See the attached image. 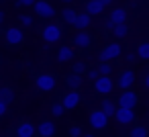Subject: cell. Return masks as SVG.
Segmentation results:
<instances>
[{
  "mask_svg": "<svg viewBox=\"0 0 149 137\" xmlns=\"http://www.w3.org/2000/svg\"><path fill=\"white\" fill-rule=\"evenodd\" d=\"M125 23H127V10L125 8H112L110 15H108V19L104 21V25L108 29H114L118 25H125Z\"/></svg>",
  "mask_w": 149,
  "mask_h": 137,
  "instance_id": "277c9868",
  "label": "cell"
},
{
  "mask_svg": "<svg viewBox=\"0 0 149 137\" xmlns=\"http://www.w3.org/2000/svg\"><path fill=\"white\" fill-rule=\"evenodd\" d=\"M137 55H139V59H149V41H143V43H139V47H137Z\"/></svg>",
  "mask_w": 149,
  "mask_h": 137,
  "instance_id": "7402d4cb",
  "label": "cell"
},
{
  "mask_svg": "<svg viewBox=\"0 0 149 137\" xmlns=\"http://www.w3.org/2000/svg\"><path fill=\"white\" fill-rule=\"evenodd\" d=\"M88 78L96 82V80L100 78V72H98V68H92V70H88Z\"/></svg>",
  "mask_w": 149,
  "mask_h": 137,
  "instance_id": "1f68e13d",
  "label": "cell"
},
{
  "mask_svg": "<svg viewBox=\"0 0 149 137\" xmlns=\"http://www.w3.org/2000/svg\"><path fill=\"white\" fill-rule=\"evenodd\" d=\"M137 92H133V90H123V94L118 96V100H116V104H118V108H135L137 106Z\"/></svg>",
  "mask_w": 149,
  "mask_h": 137,
  "instance_id": "52a82bcc",
  "label": "cell"
},
{
  "mask_svg": "<svg viewBox=\"0 0 149 137\" xmlns=\"http://www.w3.org/2000/svg\"><path fill=\"white\" fill-rule=\"evenodd\" d=\"M100 108H102L108 117H116V113H118V104H116L114 100H110V98H104L102 104H100Z\"/></svg>",
  "mask_w": 149,
  "mask_h": 137,
  "instance_id": "d6986e66",
  "label": "cell"
},
{
  "mask_svg": "<svg viewBox=\"0 0 149 137\" xmlns=\"http://www.w3.org/2000/svg\"><path fill=\"white\" fill-rule=\"evenodd\" d=\"M74 47H68V45H61L59 47V51H57V62L59 64H68V62H72L74 59Z\"/></svg>",
  "mask_w": 149,
  "mask_h": 137,
  "instance_id": "e0dca14e",
  "label": "cell"
},
{
  "mask_svg": "<svg viewBox=\"0 0 149 137\" xmlns=\"http://www.w3.org/2000/svg\"><path fill=\"white\" fill-rule=\"evenodd\" d=\"M84 72H86V66L80 62V64H74V68H72V74H76V76H84Z\"/></svg>",
  "mask_w": 149,
  "mask_h": 137,
  "instance_id": "83f0119b",
  "label": "cell"
},
{
  "mask_svg": "<svg viewBox=\"0 0 149 137\" xmlns=\"http://www.w3.org/2000/svg\"><path fill=\"white\" fill-rule=\"evenodd\" d=\"M0 98H4V100H13V90L8 88V86H2V88H0Z\"/></svg>",
  "mask_w": 149,
  "mask_h": 137,
  "instance_id": "4316f807",
  "label": "cell"
},
{
  "mask_svg": "<svg viewBox=\"0 0 149 137\" xmlns=\"http://www.w3.org/2000/svg\"><path fill=\"white\" fill-rule=\"evenodd\" d=\"M39 2V0H15V4H19V6H35Z\"/></svg>",
  "mask_w": 149,
  "mask_h": 137,
  "instance_id": "4dcf8cb0",
  "label": "cell"
},
{
  "mask_svg": "<svg viewBox=\"0 0 149 137\" xmlns=\"http://www.w3.org/2000/svg\"><path fill=\"white\" fill-rule=\"evenodd\" d=\"M15 137H19V135H15Z\"/></svg>",
  "mask_w": 149,
  "mask_h": 137,
  "instance_id": "f35d334b",
  "label": "cell"
},
{
  "mask_svg": "<svg viewBox=\"0 0 149 137\" xmlns=\"http://www.w3.org/2000/svg\"><path fill=\"white\" fill-rule=\"evenodd\" d=\"M108 115L102 110V108H94L90 115H88V123H90V127L92 129H98V131H104L106 127H108Z\"/></svg>",
  "mask_w": 149,
  "mask_h": 137,
  "instance_id": "7a4b0ae2",
  "label": "cell"
},
{
  "mask_svg": "<svg viewBox=\"0 0 149 137\" xmlns=\"http://www.w3.org/2000/svg\"><path fill=\"white\" fill-rule=\"evenodd\" d=\"M37 133H39V137H53L55 135V123L53 121H41L37 125Z\"/></svg>",
  "mask_w": 149,
  "mask_h": 137,
  "instance_id": "5bb4252c",
  "label": "cell"
},
{
  "mask_svg": "<svg viewBox=\"0 0 149 137\" xmlns=\"http://www.w3.org/2000/svg\"><path fill=\"white\" fill-rule=\"evenodd\" d=\"M70 137H84V135H82V127L72 125V127H70Z\"/></svg>",
  "mask_w": 149,
  "mask_h": 137,
  "instance_id": "f546056e",
  "label": "cell"
},
{
  "mask_svg": "<svg viewBox=\"0 0 149 137\" xmlns=\"http://www.w3.org/2000/svg\"><path fill=\"white\" fill-rule=\"evenodd\" d=\"M102 10H104V2H102V0H88V2H86V13H88V15L96 17V15H100Z\"/></svg>",
  "mask_w": 149,
  "mask_h": 137,
  "instance_id": "ac0fdd59",
  "label": "cell"
},
{
  "mask_svg": "<svg viewBox=\"0 0 149 137\" xmlns=\"http://www.w3.org/2000/svg\"><path fill=\"white\" fill-rule=\"evenodd\" d=\"M135 80H137V76H135L133 70H123L120 76H118V86L123 90H131V86L135 84Z\"/></svg>",
  "mask_w": 149,
  "mask_h": 137,
  "instance_id": "7c38bea8",
  "label": "cell"
},
{
  "mask_svg": "<svg viewBox=\"0 0 149 137\" xmlns=\"http://www.w3.org/2000/svg\"><path fill=\"white\" fill-rule=\"evenodd\" d=\"M127 33H129V25H127V23H125V25H118V27L112 29L114 39H123V37H127Z\"/></svg>",
  "mask_w": 149,
  "mask_h": 137,
  "instance_id": "603a6c76",
  "label": "cell"
},
{
  "mask_svg": "<svg viewBox=\"0 0 149 137\" xmlns=\"http://www.w3.org/2000/svg\"><path fill=\"white\" fill-rule=\"evenodd\" d=\"M84 137H94V135H92V133H86V135H84Z\"/></svg>",
  "mask_w": 149,
  "mask_h": 137,
  "instance_id": "74e56055",
  "label": "cell"
},
{
  "mask_svg": "<svg viewBox=\"0 0 149 137\" xmlns=\"http://www.w3.org/2000/svg\"><path fill=\"white\" fill-rule=\"evenodd\" d=\"M35 84H37V88H39V90H43V92H49V90H53V88H55V84H57V78H55L53 74H41V76H37Z\"/></svg>",
  "mask_w": 149,
  "mask_h": 137,
  "instance_id": "ba28073f",
  "label": "cell"
},
{
  "mask_svg": "<svg viewBox=\"0 0 149 137\" xmlns=\"http://www.w3.org/2000/svg\"><path fill=\"white\" fill-rule=\"evenodd\" d=\"M96 68H98L100 76H110V74H112V64H110V62H100Z\"/></svg>",
  "mask_w": 149,
  "mask_h": 137,
  "instance_id": "cb8c5ba5",
  "label": "cell"
},
{
  "mask_svg": "<svg viewBox=\"0 0 149 137\" xmlns=\"http://www.w3.org/2000/svg\"><path fill=\"white\" fill-rule=\"evenodd\" d=\"M80 100H82V96H80L78 90H70V92H65V94L61 96V104L65 106V110L76 108V106L80 104Z\"/></svg>",
  "mask_w": 149,
  "mask_h": 137,
  "instance_id": "30bf717a",
  "label": "cell"
},
{
  "mask_svg": "<svg viewBox=\"0 0 149 137\" xmlns=\"http://www.w3.org/2000/svg\"><path fill=\"white\" fill-rule=\"evenodd\" d=\"M141 86H143L145 90H149V72L143 74V78H141Z\"/></svg>",
  "mask_w": 149,
  "mask_h": 137,
  "instance_id": "e575fe53",
  "label": "cell"
},
{
  "mask_svg": "<svg viewBox=\"0 0 149 137\" xmlns=\"http://www.w3.org/2000/svg\"><path fill=\"white\" fill-rule=\"evenodd\" d=\"M51 113H53V117H61V115L65 113V106H63L61 102H55V104L51 106Z\"/></svg>",
  "mask_w": 149,
  "mask_h": 137,
  "instance_id": "484cf974",
  "label": "cell"
},
{
  "mask_svg": "<svg viewBox=\"0 0 149 137\" xmlns=\"http://www.w3.org/2000/svg\"><path fill=\"white\" fill-rule=\"evenodd\" d=\"M37 133V127L33 125V123H29V121H23L19 127H17V135L19 137H33Z\"/></svg>",
  "mask_w": 149,
  "mask_h": 137,
  "instance_id": "2e32d148",
  "label": "cell"
},
{
  "mask_svg": "<svg viewBox=\"0 0 149 137\" xmlns=\"http://www.w3.org/2000/svg\"><path fill=\"white\" fill-rule=\"evenodd\" d=\"M94 90H96L98 94H102V96H108V94L114 90L112 78H110V76H100V78L94 82Z\"/></svg>",
  "mask_w": 149,
  "mask_h": 137,
  "instance_id": "8992f818",
  "label": "cell"
},
{
  "mask_svg": "<svg viewBox=\"0 0 149 137\" xmlns=\"http://www.w3.org/2000/svg\"><path fill=\"white\" fill-rule=\"evenodd\" d=\"M114 121H116L118 125H133V121H135V113H133V108H118Z\"/></svg>",
  "mask_w": 149,
  "mask_h": 137,
  "instance_id": "4fadbf2b",
  "label": "cell"
},
{
  "mask_svg": "<svg viewBox=\"0 0 149 137\" xmlns=\"http://www.w3.org/2000/svg\"><path fill=\"white\" fill-rule=\"evenodd\" d=\"M59 17H61V21H63L65 25H74V21H76V17H78V13H76L74 8H63V10L59 13Z\"/></svg>",
  "mask_w": 149,
  "mask_h": 137,
  "instance_id": "ffe728a7",
  "label": "cell"
},
{
  "mask_svg": "<svg viewBox=\"0 0 149 137\" xmlns=\"http://www.w3.org/2000/svg\"><path fill=\"white\" fill-rule=\"evenodd\" d=\"M23 39H25V33H23L21 27H6V31H4V41H6L8 45H21Z\"/></svg>",
  "mask_w": 149,
  "mask_h": 137,
  "instance_id": "5b68a950",
  "label": "cell"
},
{
  "mask_svg": "<svg viewBox=\"0 0 149 137\" xmlns=\"http://www.w3.org/2000/svg\"><path fill=\"white\" fill-rule=\"evenodd\" d=\"M61 2H63V4H70V2H74V0H61Z\"/></svg>",
  "mask_w": 149,
  "mask_h": 137,
  "instance_id": "8d00e7d4",
  "label": "cell"
},
{
  "mask_svg": "<svg viewBox=\"0 0 149 137\" xmlns=\"http://www.w3.org/2000/svg\"><path fill=\"white\" fill-rule=\"evenodd\" d=\"M72 43H74V47H78V49H86V47L92 45V37H90V33H86V31H78V33H74V37H72Z\"/></svg>",
  "mask_w": 149,
  "mask_h": 137,
  "instance_id": "8fae6325",
  "label": "cell"
},
{
  "mask_svg": "<svg viewBox=\"0 0 149 137\" xmlns=\"http://www.w3.org/2000/svg\"><path fill=\"white\" fill-rule=\"evenodd\" d=\"M120 55H123V47H120V43L112 41V43H108V45H104V47L100 49L98 59H100V62H114V59L120 57Z\"/></svg>",
  "mask_w": 149,
  "mask_h": 137,
  "instance_id": "6da1fadb",
  "label": "cell"
},
{
  "mask_svg": "<svg viewBox=\"0 0 149 137\" xmlns=\"http://www.w3.org/2000/svg\"><path fill=\"white\" fill-rule=\"evenodd\" d=\"M41 35H43V39H45V43H57L59 39H61V27L57 25V23H49V25H45L43 27V31H41Z\"/></svg>",
  "mask_w": 149,
  "mask_h": 137,
  "instance_id": "3957f363",
  "label": "cell"
},
{
  "mask_svg": "<svg viewBox=\"0 0 149 137\" xmlns=\"http://www.w3.org/2000/svg\"><path fill=\"white\" fill-rule=\"evenodd\" d=\"M8 100H4V98H0V115H6V110H8Z\"/></svg>",
  "mask_w": 149,
  "mask_h": 137,
  "instance_id": "d6a6232c",
  "label": "cell"
},
{
  "mask_svg": "<svg viewBox=\"0 0 149 137\" xmlns=\"http://www.w3.org/2000/svg\"><path fill=\"white\" fill-rule=\"evenodd\" d=\"M137 57H139V55H137V51H127V53H125V59H127L129 64H133Z\"/></svg>",
  "mask_w": 149,
  "mask_h": 137,
  "instance_id": "836d02e7",
  "label": "cell"
},
{
  "mask_svg": "<svg viewBox=\"0 0 149 137\" xmlns=\"http://www.w3.org/2000/svg\"><path fill=\"white\" fill-rule=\"evenodd\" d=\"M90 23H92V15H88V13H78V17H76V21H74V27H76L78 31H86V29L90 27Z\"/></svg>",
  "mask_w": 149,
  "mask_h": 137,
  "instance_id": "9a60e30c",
  "label": "cell"
},
{
  "mask_svg": "<svg viewBox=\"0 0 149 137\" xmlns=\"http://www.w3.org/2000/svg\"><path fill=\"white\" fill-rule=\"evenodd\" d=\"M102 2H104V6H108V4H112V2H114V0H102Z\"/></svg>",
  "mask_w": 149,
  "mask_h": 137,
  "instance_id": "d590c367",
  "label": "cell"
},
{
  "mask_svg": "<svg viewBox=\"0 0 149 137\" xmlns=\"http://www.w3.org/2000/svg\"><path fill=\"white\" fill-rule=\"evenodd\" d=\"M35 15L41 17V19H53L57 13L53 8V4H49L47 0H39V2L35 4Z\"/></svg>",
  "mask_w": 149,
  "mask_h": 137,
  "instance_id": "9c48e42d",
  "label": "cell"
},
{
  "mask_svg": "<svg viewBox=\"0 0 149 137\" xmlns=\"http://www.w3.org/2000/svg\"><path fill=\"white\" fill-rule=\"evenodd\" d=\"M131 137H147V127L135 125V127L131 129Z\"/></svg>",
  "mask_w": 149,
  "mask_h": 137,
  "instance_id": "d4e9b609",
  "label": "cell"
},
{
  "mask_svg": "<svg viewBox=\"0 0 149 137\" xmlns=\"http://www.w3.org/2000/svg\"><path fill=\"white\" fill-rule=\"evenodd\" d=\"M82 76H76V74H72V76H68V80H65V84L70 86V90H78L80 86H82Z\"/></svg>",
  "mask_w": 149,
  "mask_h": 137,
  "instance_id": "44dd1931",
  "label": "cell"
},
{
  "mask_svg": "<svg viewBox=\"0 0 149 137\" xmlns=\"http://www.w3.org/2000/svg\"><path fill=\"white\" fill-rule=\"evenodd\" d=\"M21 25L23 27H33V17L31 15H21Z\"/></svg>",
  "mask_w": 149,
  "mask_h": 137,
  "instance_id": "f1b7e54d",
  "label": "cell"
}]
</instances>
